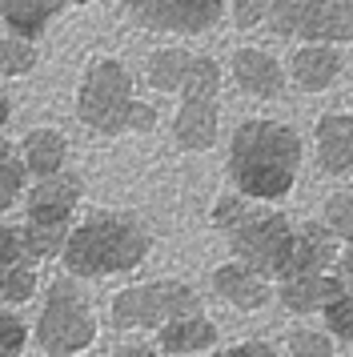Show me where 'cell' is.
<instances>
[{
    "label": "cell",
    "mask_w": 353,
    "mask_h": 357,
    "mask_svg": "<svg viewBox=\"0 0 353 357\" xmlns=\"http://www.w3.org/2000/svg\"><path fill=\"white\" fill-rule=\"evenodd\" d=\"M157 345L173 357H189V354H205L217 345V325L209 321L205 313L193 317H176V321L160 325L157 329Z\"/></svg>",
    "instance_id": "cell-20"
},
{
    "label": "cell",
    "mask_w": 353,
    "mask_h": 357,
    "mask_svg": "<svg viewBox=\"0 0 353 357\" xmlns=\"http://www.w3.org/2000/svg\"><path fill=\"white\" fill-rule=\"evenodd\" d=\"M133 97H137L133 68L112 52H96L80 68L73 109H77V121L89 132L105 137V141H117V137H125V116Z\"/></svg>",
    "instance_id": "cell-3"
},
{
    "label": "cell",
    "mask_w": 353,
    "mask_h": 357,
    "mask_svg": "<svg viewBox=\"0 0 353 357\" xmlns=\"http://www.w3.org/2000/svg\"><path fill=\"white\" fill-rule=\"evenodd\" d=\"M153 253V229L128 209H93L73 221L61 265L77 281H100L141 269Z\"/></svg>",
    "instance_id": "cell-2"
},
{
    "label": "cell",
    "mask_w": 353,
    "mask_h": 357,
    "mask_svg": "<svg viewBox=\"0 0 353 357\" xmlns=\"http://www.w3.org/2000/svg\"><path fill=\"white\" fill-rule=\"evenodd\" d=\"M213 293L225 305L241 309V313H253V309H261L273 297V281H265L257 269L241 265V261H225V265L213 269Z\"/></svg>",
    "instance_id": "cell-15"
},
{
    "label": "cell",
    "mask_w": 353,
    "mask_h": 357,
    "mask_svg": "<svg viewBox=\"0 0 353 357\" xmlns=\"http://www.w3.org/2000/svg\"><path fill=\"white\" fill-rule=\"evenodd\" d=\"M117 4H121V13H125V20L133 24V20H137V17L144 13V4H149V0H117Z\"/></svg>",
    "instance_id": "cell-38"
},
{
    "label": "cell",
    "mask_w": 353,
    "mask_h": 357,
    "mask_svg": "<svg viewBox=\"0 0 353 357\" xmlns=\"http://www.w3.org/2000/svg\"><path fill=\"white\" fill-rule=\"evenodd\" d=\"M353 40V0H317L301 29V45H350Z\"/></svg>",
    "instance_id": "cell-19"
},
{
    "label": "cell",
    "mask_w": 353,
    "mask_h": 357,
    "mask_svg": "<svg viewBox=\"0 0 353 357\" xmlns=\"http://www.w3.org/2000/svg\"><path fill=\"white\" fill-rule=\"evenodd\" d=\"M313 161L321 177H345L353 173V113H321L313 121Z\"/></svg>",
    "instance_id": "cell-12"
},
{
    "label": "cell",
    "mask_w": 353,
    "mask_h": 357,
    "mask_svg": "<svg viewBox=\"0 0 353 357\" xmlns=\"http://www.w3.org/2000/svg\"><path fill=\"white\" fill-rule=\"evenodd\" d=\"M64 237L68 229H52V225H32V221H20L16 225V241H20V265H40L48 257H61Z\"/></svg>",
    "instance_id": "cell-22"
},
{
    "label": "cell",
    "mask_w": 353,
    "mask_h": 357,
    "mask_svg": "<svg viewBox=\"0 0 353 357\" xmlns=\"http://www.w3.org/2000/svg\"><path fill=\"white\" fill-rule=\"evenodd\" d=\"M36 285H40V277L32 265H8V269H0V301L4 305H24L36 297Z\"/></svg>",
    "instance_id": "cell-28"
},
{
    "label": "cell",
    "mask_w": 353,
    "mask_h": 357,
    "mask_svg": "<svg viewBox=\"0 0 353 357\" xmlns=\"http://www.w3.org/2000/svg\"><path fill=\"white\" fill-rule=\"evenodd\" d=\"M229 13V0H149L133 29L157 36H205Z\"/></svg>",
    "instance_id": "cell-7"
},
{
    "label": "cell",
    "mask_w": 353,
    "mask_h": 357,
    "mask_svg": "<svg viewBox=\"0 0 353 357\" xmlns=\"http://www.w3.org/2000/svg\"><path fill=\"white\" fill-rule=\"evenodd\" d=\"M80 201H84V181H80V173L64 169L57 177L32 181L20 205H24V221H32V225L73 229V221L80 213Z\"/></svg>",
    "instance_id": "cell-8"
},
{
    "label": "cell",
    "mask_w": 353,
    "mask_h": 357,
    "mask_svg": "<svg viewBox=\"0 0 353 357\" xmlns=\"http://www.w3.org/2000/svg\"><path fill=\"white\" fill-rule=\"evenodd\" d=\"M345 73V52L333 45H297L285 61V77L297 93H329Z\"/></svg>",
    "instance_id": "cell-11"
},
{
    "label": "cell",
    "mask_w": 353,
    "mask_h": 357,
    "mask_svg": "<svg viewBox=\"0 0 353 357\" xmlns=\"http://www.w3.org/2000/svg\"><path fill=\"white\" fill-rule=\"evenodd\" d=\"M333 273L345 281V289H353V245H341V257H337Z\"/></svg>",
    "instance_id": "cell-36"
},
{
    "label": "cell",
    "mask_w": 353,
    "mask_h": 357,
    "mask_svg": "<svg viewBox=\"0 0 353 357\" xmlns=\"http://www.w3.org/2000/svg\"><path fill=\"white\" fill-rule=\"evenodd\" d=\"M64 8V0H0V29L36 45Z\"/></svg>",
    "instance_id": "cell-18"
},
{
    "label": "cell",
    "mask_w": 353,
    "mask_h": 357,
    "mask_svg": "<svg viewBox=\"0 0 353 357\" xmlns=\"http://www.w3.org/2000/svg\"><path fill=\"white\" fill-rule=\"evenodd\" d=\"M29 173H24V165H20V153H16V141L8 137H0V213H8L13 205L24 201L29 193Z\"/></svg>",
    "instance_id": "cell-23"
},
{
    "label": "cell",
    "mask_w": 353,
    "mask_h": 357,
    "mask_svg": "<svg viewBox=\"0 0 353 357\" xmlns=\"http://www.w3.org/2000/svg\"><path fill=\"white\" fill-rule=\"evenodd\" d=\"M112 357H157V349H153V345H141V341H133V345L112 349Z\"/></svg>",
    "instance_id": "cell-37"
},
{
    "label": "cell",
    "mask_w": 353,
    "mask_h": 357,
    "mask_svg": "<svg viewBox=\"0 0 353 357\" xmlns=\"http://www.w3.org/2000/svg\"><path fill=\"white\" fill-rule=\"evenodd\" d=\"M8 121H13V97H8V89H0V132Z\"/></svg>",
    "instance_id": "cell-39"
},
{
    "label": "cell",
    "mask_w": 353,
    "mask_h": 357,
    "mask_svg": "<svg viewBox=\"0 0 353 357\" xmlns=\"http://www.w3.org/2000/svg\"><path fill=\"white\" fill-rule=\"evenodd\" d=\"M45 357H73V354H45Z\"/></svg>",
    "instance_id": "cell-41"
},
{
    "label": "cell",
    "mask_w": 353,
    "mask_h": 357,
    "mask_svg": "<svg viewBox=\"0 0 353 357\" xmlns=\"http://www.w3.org/2000/svg\"><path fill=\"white\" fill-rule=\"evenodd\" d=\"M345 293V281L329 269V273H305L277 281V297L289 313H325L337 297Z\"/></svg>",
    "instance_id": "cell-16"
},
{
    "label": "cell",
    "mask_w": 353,
    "mask_h": 357,
    "mask_svg": "<svg viewBox=\"0 0 353 357\" xmlns=\"http://www.w3.org/2000/svg\"><path fill=\"white\" fill-rule=\"evenodd\" d=\"M96 341V321L89 309V293L77 277L61 273L45 289V309L36 317V345L45 354H73L89 349Z\"/></svg>",
    "instance_id": "cell-4"
},
{
    "label": "cell",
    "mask_w": 353,
    "mask_h": 357,
    "mask_svg": "<svg viewBox=\"0 0 353 357\" xmlns=\"http://www.w3.org/2000/svg\"><path fill=\"white\" fill-rule=\"evenodd\" d=\"M301 132L277 116H245L229 137V181L253 205H277L301 177Z\"/></svg>",
    "instance_id": "cell-1"
},
{
    "label": "cell",
    "mask_w": 353,
    "mask_h": 357,
    "mask_svg": "<svg viewBox=\"0 0 353 357\" xmlns=\"http://www.w3.org/2000/svg\"><path fill=\"white\" fill-rule=\"evenodd\" d=\"M321 225L329 229L341 245H353V193H350V189H337V193L325 197Z\"/></svg>",
    "instance_id": "cell-26"
},
{
    "label": "cell",
    "mask_w": 353,
    "mask_h": 357,
    "mask_svg": "<svg viewBox=\"0 0 353 357\" xmlns=\"http://www.w3.org/2000/svg\"><path fill=\"white\" fill-rule=\"evenodd\" d=\"M36 65H40V45L0 33V81H24Z\"/></svg>",
    "instance_id": "cell-24"
},
{
    "label": "cell",
    "mask_w": 353,
    "mask_h": 357,
    "mask_svg": "<svg viewBox=\"0 0 353 357\" xmlns=\"http://www.w3.org/2000/svg\"><path fill=\"white\" fill-rule=\"evenodd\" d=\"M189 65H193V52L185 45H157V49L144 52L141 81L157 97H181V84L189 77Z\"/></svg>",
    "instance_id": "cell-17"
},
{
    "label": "cell",
    "mask_w": 353,
    "mask_h": 357,
    "mask_svg": "<svg viewBox=\"0 0 353 357\" xmlns=\"http://www.w3.org/2000/svg\"><path fill=\"white\" fill-rule=\"evenodd\" d=\"M225 73H229V81L237 84V93H245L249 100H281L289 89L285 65L269 49H261V45H241V49H233Z\"/></svg>",
    "instance_id": "cell-9"
},
{
    "label": "cell",
    "mask_w": 353,
    "mask_h": 357,
    "mask_svg": "<svg viewBox=\"0 0 353 357\" xmlns=\"http://www.w3.org/2000/svg\"><path fill=\"white\" fill-rule=\"evenodd\" d=\"M337 257H341V241L321 221H301V225H293V237H289V249L281 257L277 281L305 277V273H329V269H337Z\"/></svg>",
    "instance_id": "cell-10"
},
{
    "label": "cell",
    "mask_w": 353,
    "mask_h": 357,
    "mask_svg": "<svg viewBox=\"0 0 353 357\" xmlns=\"http://www.w3.org/2000/svg\"><path fill=\"white\" fill-rule=\"evenodd\" d=\"M249 209H253V201L249 197H241L237 189H225V193L213 197V209H209V225L213 229H221L225 237L233 233V229L249 217Z\"/></svg>",
    "instance_id": "cell-27"
},
{
    "label": "cell",
    "mask_w": 353,
    "mask_h": 357,
    "mask_svg": "<svg viewBox=\"0 0 353 357\" xmlns=\"http://www.w3.org/2000/svg\"><path fill=\"white\" fill-rule=\"evenodd\" d=\"M225 89V65L209 52H193L189 77L181 84V100H221Z\"/></svg>",
    "instance_id": "cell-21"
},
{
    "label": "cell",
    "mask_w": 353,
    "mask_h": 357,
    "mask_svg": "<svg viewBox=\"0 0 353 357\" xmlns=\"http://www.w3.org/2000/svg\"><path fill=\"white\" fill-rule=\"evenodd\" d=\"M221 357H277V349H273L269 341H241V345H233Z\"/></svg>",
    "instance_id": "cell-35"
},
{
    "label": "cell",
    "mask_w": 353,
    "mask_h": 357,
    "mask_svg": "<svg viewBox=\"0 0 353 357\" xmlns=\"http://www.w3.org/2000/svg\"><path fill=\"white\" fill-rule=\"evenodd\" d=\"M8 265H20V241H16V225L0 217V269Z\"/></svg>",
    "instance_id": "cell-34"
},
{
    "label": "cell",
    "mask_w": 353,
    "mask_h": 357,
    "mask_svg": "<svg viewBox=\"0 0 353 357\" xmlns=\"http://www.w3.org/2000/svg\"><path fill=\"white\" fill-rule=\"evenodd\" d=\"M157 125H160L157 105H149V100L133 97V105H128V116H125V132H133V137H149V132H157Z\"/></svg>",
    "instance_id": "cell-33"
},
{
    "label": "cell",
    "mask_w": 353,
    "mask_h": 357,
    "mask_svg": "<svg viewBox=\"0 0 353 357\" xmlns=\"http://www.w3.org/2000/svg\"><path fill=\"white\" fill-rule=\"evenodd\" d=\"M289 357H333V337L321 329H293L289 333Z\"/></svg>",
    "instance_id": "cell-29"
},
{
    "label": "cell",
    "mask_w": 353,
    "mask_h": 357,
    "mask_svg": "<svg viewBox=\"0 0 353 357\" xmlns=\"http://www.w3.org/2000/svg\"><path fill=\"white\" fill-rule=\"evenodd\" d=\"M289 237H293V221L277 205H253L249 217L229 233L233 261L257 269L265 281H277V269H281V257H285V249H289Z\"/></svg>",
    "instance_id": "cell-6"
},
{
    "label": "cell",
    "mask_w": 353,
    "mask_h": 357,
    "mask_svg": "<svg viewBox=\"0 0 353 357\" xmlns=\"http://www.w3.org/2000/svg\"><path fill=\"white\" fill-rule=\"evenodd\" d=\"M313 8H317V0H269L265 29L281 40H301V29Z\"/></svg>",
    "instance_id": "cell-25"
},
{
    "label": "cell",
    "mask_w": 353,
    "mask_h": 357,
    "mask_svg": "<svg viewBox=\"0 0 353 357\" xmlns=\"http://www.w3.org/2000/svg\"><path fill=\"white\" fill-rule=\"evenodd\" d=\"M265 17H269V0H233V4H229V24H233L237 33L261 29Z\"/></svg>",
    "instance_id": "cell-31"
},
{
    "label": "cell",
    "mask_w": 353,
    "mask_h": 357,
    "mask_svg": "<svg viewBox=\"0 0 353 357\" xmlns=\"http://www.w3.org/2000/svg\"><path fill=\"white\" fill-rule=\"evenodd\" d=\"M325 325H329V333H333V337L353 341V289H345L333 305L325 309Z\"/></svg>",
    "instance_id": "cell-32"
},
{
    "label": "cell",
    "mask_w": 353,
    "mask_h": 357,
    "mask_svg": "<svg viewBox=\"0 0 353 357\" xmlns=\"http://www.w3.org/2000/svg\"><path fill=\"white\" fill-rule=\"evenodd\" d=\"M29 325L16 313H0V357H20L29 349Z\"/></svg>",
    "instance_id": "cell-30"
},
{
    "label": "cell",
    "mask_w": 353,
    "mask_h": 357,
    "mask_svg": "<svg viewBox=\"0 0 353 357\" xmlns=\"http://www.w3.org/2000/svg\"><path fill=\"white\" fill-rule=\"evenodd\" d=\"M68 8H84V4H93V0H64Z\"/></svg>",
    "instance_id": "cell-40"
},
{
    "label": "cell",
    "mask_w": 353,
    "mask_h": 357,
    "mask_svg": "<svg viewBox=\"0 0 353 357\" xmlns=\"http://www.w3.org/2000/svg\"><path fill=\"white\" fill-rule=\"evenodd\" d=\"M169 132L181 153H209L221 141V100H181Z\"/></svg>",
    "instance_id": "cell-13"
},
{
    "label": "cell",
    "mask_w": 353,
    "mask_h": 357,
    "mask_svg": "<svg viewBox=\"0 0 353 357\" xmlns=\"http://www.w3.org/2000/svg\"><path fill=\"white\" fill-rule=\"evenodd\" d=\"M16 153H20V165H24L29 181L57 177V173L68 169V137L57 125H36V129H29L16 141Z\"/></svg>",
    "instance_id": "cell-14"
},
{
    "label": "cell",
    "mask_w": 353,
    "mask_h": 357,
    "mask_svg": "<svg viewBox=\"0 0 353 357\" xmlns=\"http://www.w3.org/2000/svg\"><path fill=\"white\" fill-rule=\"evenodd\" d=\"M201 313V297L193 285L176 281V277H160V281H141L128 289L112 293V329H160V325L176 321V317H193Z\"/></svg>",
    "instance_id": "cell-5"
}]
</instances>
